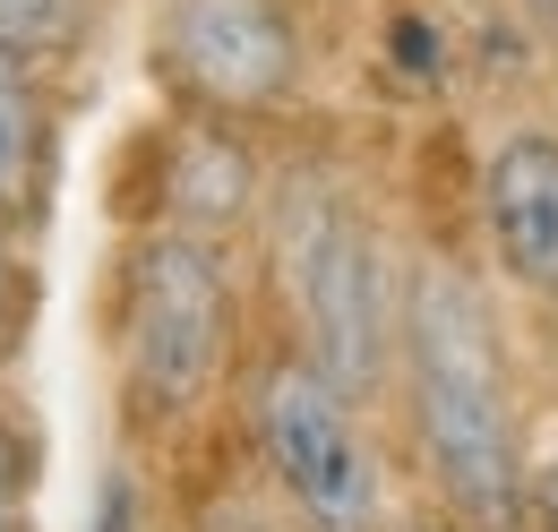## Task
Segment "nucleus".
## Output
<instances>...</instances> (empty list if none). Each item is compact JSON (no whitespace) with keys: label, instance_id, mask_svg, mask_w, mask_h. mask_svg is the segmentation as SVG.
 Segmentation results:
<instances>
[{"label":"nucleus","instance_id":"3","mask_svg":"<svg viewBox=\"0 0 558 532\" xmlns=\"http://www.w3.org/2000/svg\"><path fill=\"white\" fill-rule=\"evenodd\" d=\"M250 283L232 258V232L146 215L112 258V378L121 421L138 447L198 430L241 387L250 361Z\"/></svg>","mask_w":558,"mask_h":532},{"label":"nucleus","instance_id":"11","mask_svg":"<svg viewBox=\"0 0 558 532\" xmlns=\"http://www.w3.org/2000/svg\"><path fill=\"white\" fill-rule=\"evenodd\" d=\"M26 327V266H17V232H0V361Z\"/></svg>","mask_w":558,"mask_h":532},{"label":"nucleus","instance_id":"9","mask_svg":"<svg viewBox=\"0 0 558 532\" xmlns=\"http://www.w3.org/2000/svg\"><path fill=\"white\" fill-rule=\"evenodd\" d=\"M26 498H35V430L0 403V532H26Z\"/></svg>","mask_w":558,"mask_h":532},{"label":"nucleus","instance_id":"15","mask_svg":"<svg viewBox=\"0 0 558 532\" xmlns=\"http://www.w3.org/2000/svg\"><path fill=\"white\" fill-rule=\"evenodd\" d=\"M550 327H558V318H550Z\"/></svg>","mask_w":558,"mask_h":532},{"label":"nucleus","instance_id":"12","mask_svg":"<svg viewBox=\"0 0 558 532\" xmlns=\"http://www.w3.org/2000/svg\"><path fill=\"white\" fill-rule=\"evenodd\" d=\"M190 532H292V524H283L267 498H223V507H207Z\"/></svg>","mask_w":558,"mask_h":532},{"label":"nucleus","instance_id":"1","mask_svg":"<svg viewBox=\"0 0 558 532\" xmlns=\"http://www.w3.org/2000/svg\"><path fill=\"white\" fill-rule=\"evenodd\" d=\"M387 412L404 481L438 516L464 532H533V396L482 250L413 241Z\"/></svg>","mask_w":558,"mask_h":532},{"label":"nucleus","instance_id":"7","mask_svg":"<svg viewBox=\"0 0 558 532\" xmlns=\"http://www.w3.org/2000/svg\"><path fill=\"white\" fill-rule=\"evenodd\" d=\"M61 172V104L52 69L0 61V232H35Z\"/></svg>","mask_w":558,"mask_h":532},{"label":"nucleus","instance_id":"8","mask_svg":"<svg viewBox=\"0 0 558 532\" xmlns=\"http://www.w3.org/2000/svg\"><path fill=\"white\" fill-rule=\"evenodd\" d=\"M95 35V0H0V61L61 69Z\"/></svg>","mask_w":558,"mask_h":532},{"label":"nucleus","instance_id":"6","mask_svg":"<svg viewBox=\"0 0 558 532\" xmlns=\"http://www.w3.org/2000/svg\"><path fill=\"white\" fill-rule=\"evenodd\" d=\"M473 232L498 301L558 318V121H507L473 172Z\"/></svg>","mask_w":558,"mask_h":532},{"label":"nucleus","instance_id":"2","mask_svg":"<svg viewBox=\"0 0 558 532\" xmlns=\"http://www.w3.org/2000/svg\"><path fill=\"white\" fill-rule=\"evenodd\" d=\"M258 301L267 327L292 335L310 361H327L352 396L387 412L396 387V318H404V258L378 190L352 172L344 155L310 146L283 155L258 198Z\"/></svg>","mask_w":558,"mask_h":532},{"label":"nucleus","instance_id":"10","mask_svg":"<svg viewBox=\"0 0 558 532\" xmlns=\"http://www.w3.org/2000/svg\"><path fill=\"white\" fill-rule=\"evenodd\" d=\"M533 532H558V412L533 421Z\"/></svg>","mask_w":558,"mask_h":532},{"label":"nucleus","instance_id":"13","mask_svg":"<svg viewBox=\"0 0 558 532\" xmlns=\"http://www.w3.org/2000/svg\"><path fill=\"white\" fill-rule=\"evenodd\" d=\"M387 532H464V524H456V516H438L429 498H413V507H404V516H396Z\"/></svg>","mask_w":558,"mask_h":532},{"label":"nucleus","instance_id":"4","mask_svg":"<svg viewBox=\"0 0 558 532\" xmlns=\"http://www.w3.org/2000/svg\"><path fill=\"white\" fill-rule=\"evenodd\" d=\"M232 421L258 472V498L292 532H387L404 516V447L378 430V403L352 396L292 335H258L232 387Z\"/></svg>","mask_w":558,"mask_h":532},{"label":"nucleus","instance_id":"5","mask_svg":"<svg viewBox=\"0 0 558 532\" xmlns=\"http://www.w3.org/2000/svg\"><path fill=\"white\" fill-rule=\"evenodd\" d=\"M146 69L172 112L267 130L310 95V26L292 0H155Z\"/></svg>","mask_w":558,"mask_h":532},{"label":"nucleus","instance_id":"14","mask_svg":"<svg viewBox=\"0 0 558 532\" xmlns=\"http://www.w3.org/2000/svg\"><path fill=\"white\" fill-rule=\"evenodd\" d=\"M515 9H524V17H533V26H542V35L558 44V0H515Z\"/></svg>","mask_w":558,"mask_h":532}]
</instances>
